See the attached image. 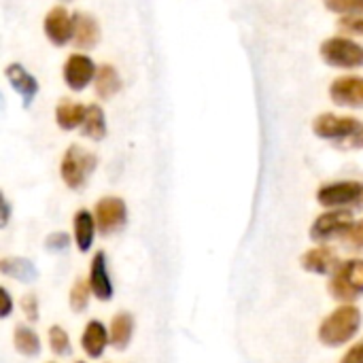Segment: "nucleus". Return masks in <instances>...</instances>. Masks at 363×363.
Wrapping results in <instances>:
<instances>
[{
    "mask_svg": "<svg viewBox=\"0 0 363 363\" xmlns=\"http://www.w3.org/2000/svg\"><path fill=\"white\" fill-rule=\"evenodd\" d=\"M85 113H87L85 104H79V102H72V100H60L57 106H55V123H57L60 130L72 132V130L83 125Z\"/></svg>",
    "mask_w": 363,
    "mask_h": 363,
    "instance_id": "nucleus-18",
    "label": "nucleus"
},
{
    "mask_svg": "<svg viewBox=\"0 0 363 363\" xmlns=\"http://www.w3.org/2000/svg\"><path fill=\"white\" fill-rule=\"evenodd\" d=\"M89 287H91V294L96 300L100 302H111L113 300V281H111V274H108V266H106V253L104 251H98L94 257H91V266H89Z\"/></svg>",
    "mask_w": 363,
    "mask_h": 363,
    "instance_id": "nucleus-13",
    "label": "nucleus"
},
{
    "mask_svg": "<svg viewBox=\"0 0 363 363\" xmlns=\"http://www.w3.org/2000/svg\"><path fill=\"white\" fill-rule=\"evenodd\" d=\"M313 132L317 138L330 140L340 149H363V121L355 117L321 113L313 121Z\"/></svg>",
    "mask_w": 363,
    "mask_h": 363,
    "instance_id": "nucleus-1",
    "label": "nucleus"
},
{
    "mask_svg": "<svg viewBox=\"0 0 363 363\" xmlns=\"http://www.w3.org/2000/svg\"><path fill=\"white\" fill-rule=\"evenodd\" d=\"M77 363H85V362H77Z\"/></svg>",
    "mask_w": 363,
    "mask_h": 363,
    "instance_id": "nucleus-34",
    "label": "nucleus"
},
{
    "mask_svg": "<svg viewBox=\"0 0 363 363\" xmlns=\"http://www.w3.org/2000/svg\"><path fill=\"white\" fill-rule=\"evenodd\" d=\"M323 4L340 17L363 15V0H323Z\"/></svg>",
    "mask_w": 363,
    "mask_h": 363,
    "instance_id": "nucleus-26",
    "label": "nucleus"
},
{
    "mask_svg": "<svg viewBox=\"0 0 363 363\" xmlns=\"http://www.w3.org/2000/svg\"><path fill=\"white\" fill-rule=\"evenodd\" d=\"M96 166H98V157L91 151H85L79 145H70L62 155L60 177L68 189L79 191L85 187V183L94 174Z\"/></svg>",
    "mask_w": 363,
    "mask_h": 363,
    "instance_id": "nucleus-4",
    "label": "nucleus"
},
{
    "mask_svg": "<svg viewBox=\"0 0 363 363\" xmlns=\"http://www.w3.org/2000/svg\"><path fill=\"white\" fill-rule=\"evenodd\" d=\"M300 266L311 274H321L323 277V274H332L340 266V259H338V253H336L334 247L319 245V247L308 249L300 257Z\"/></svg>",
    "mask_w": 363,
    "mask_h": 363,
    "instance_id": "nucleus-12",
    "label": "nucleus"
},
{
    "mask_svg": "<svg viewBox=\"0 0 363 363\" xmlns=\"http://www.w3.org/2000/svg\"><path fill=\"white\" fill-rule=\"evenodd\" d=\"M81 132L89 140H102L106 136V115L100 104H87V113H85Z\"/></svg>",
    "mask_w": 363,
    "mask_h": 363,
    "instance_id": "nucleus-22",
    "label": "nucleus"
},
{
    "mask_svg": "<svg viewBox=\"0 0 363 363\" xmlns=\"http://www.w3.org/2000/svg\"><path fill=\"white\" fill-rule=\"evenodd\" d=\"M342 240H345L351 249H363V219L351 223V228L347 230V234L342 236Z\"/></svg>",
    "mask_w": 363,
    "mask_h": 363,
    "instance_id": "nucleus-29",
    "label": "nucleus"
},
{
    "mask_svg": "<svg viewBox=\"0 0 363 363\" xmlns=\"http://www.w3.org/2000/svg\"><path fill=\"white\" fill-rule=\"evenodd\" d=\"M74 17V36L72 43L77 49H94L100 43V26L89 13H72Z\"/></svg>",
    "mask_w": 363,
    "mask_h": 363,
    "instance_id": "nucleus-16",
    "label": "nucleus"
},
{
    "mask_svg": "<svg viewBox=\"0 0 363 363\" xmlns=\"http://www.w3.org/2000/svg\"><path fill=\"white\" fill-rule=\"evenodd\" d=\"M353 221H355L353 219V211H349V208L325 211V213H321L313 221V225H311V240L319 242V245H325V242H330L334 238H342Z\"/></svg>",
    "mask_w": 363,
    "mask_h": 363,
    "instance_id": "nucleus-7",
    "label": "nucleus"
},
{
    "mask_svg": "<svg viewBox=\"0 0 363 363\" xmlns=\"http://www.w3.org/2000/svg\"><path fill=\"white\" fill-rule=\"evenodd\" d=\"M328 291L336 302L353 304L363 296V259H347L332 274Z\"/></svg>",
    "mask_w": 363,
    "mask_h": 363,
    "instance_id": "nucleus-3",
    "label": "nucleus"
},
{
    "mask_svg": "<svg viewBox=\"0 0 363 363\" xmlns=\"http://www.w3.org/2000/svg\"><path fill=\"white\" fill-rule=\"evenodd\" d=\"M317 202L332 208L363 211V181H334L317 189Z\"/></svg>",
    "mask_w": 363,
    "mask_h": 363,
    "instance_id": "nucleus-5",
    "label": "nucleus"
},
{
    "mask_svg": "<svg viewBox=\"0 0 363 363\" xmlns=\"http://www.w3.org/2000/svg\"><path fill=\"white\" fill-rule=\"evenodd\" d=\"M91 287H89V281L87 279H77L68 291V304L74 313H83L87 306H89V300H91Z\"/></svg>",
    "mask_w": 363,
    "mask_h": 363,
    "instance_id": "nucleus-24",
    "label": "nucleus"
},
{
    "mask_svg": "<svg viewBox=\"0 0 363 363\" xmlns=\"http://www.w3.org/2000/svg\"><path fill=\"white\" fill-rule=\"evenodd\" d=\"M96 74H98V66L87 53H79V51L70 53L62 66L64 83L72 91H83L89 83H94Z\"/></svg>",
    "mask_w": 363,
    "mask_h": 363,
    "instance_id": "nucleus-8",
    "label": "nucleus"
},
{
    "mask_svg": "<svg viewBox=\"0 0 363 363\" xmlns=\"http://www.w3.org/2000/svg\"><path fill=\"white\" fill-rule=\"evenodd\" d=\"M321 60L332 68H359L363 66V45L349 36H332L321 43Z\"/></svg>",
    "mask_w": 363,
    "mask_h": 363,
    "instance_id": "nucleus-6",
    "label": "nucleus"
},
{
    "mask_svg": "<svg viewBox=\"0 0 363 363\" xmlns=\"http://www.w3.org/2000/svg\"><path fill=\"white\" fill-rule=\"evenodd\" d=\"M13 345H15V351L23 357H36L40 353V338L38 334L28 328V325H15L13 330Z\"/></svg>",
    "mask_w": 363,
    "mask_h": 363,
    "instance_id": "nucleus-23",
    "label": "nucleus"
},
{
    "mask_svg": "<svg viewBox=\"0 0 363 363\" xmlns=\"http://www.w3.org/2000/svg\"><path fill=\"white\" fill-rule=\"evenodd\" d=\"M340 363H363V338L359 342H355V345L342 355Z\"/></svg>",
    "mask_w": 363,
    "mask_h": 363,
    "instance_id": "nucleus-31",
    "label": "nucleus"
},
{
    "mask_svg": "<svg viewBox=\"0 0 363 363\" xmlns=\"http://www.w3.org/2000/svg\"><path fill=\"white\" fill-rule=\"evenodd\" d=\"M330 98L336 106L345 108H363V77L345 74L332 81Z\"/></svg>",
    "mask_w": 363,
    "mask_h": 363,
    "instance_id": "nucleus-11",
    "label": "nucleus"
},
{
    "mask_svg": "<svg viewBox=\"0 0 363 363\" xmlns=\"http://www.w3.org/2000/svg\"><path fill=\"white\" fill-rule=\"evenodd\" d=\"M108 336H111V347L117 349V351H125L132 342V336H134V319L130 313H117L113 319H111V325H108Z\"/></svg>",
    "mask_w": 363,
    "mask_h": 363,
    "instance_id": "nucleus-19",
    "label": "nucleus"
},
{
    "mask_svg": "<svg viewBox=\"0 0 363 363\" xmlns=\"http://www.w3.org/2000/svg\"><path fill=\"white\" fill-rule=\"evenodd\" d=\"M96 232H98V225H96L94 213H89L85 208L77 211L72 217V236H74V245L81 253H87L91 249Z\"/></svg>",
    "mask_w": 363,
    "mask_h": 363,
    "instance_id": "nucleus-17",
    "label": "nucleus"
},
{
    "mask_svg": "<svg viewBox=\"0 0 363 363\" xmlns=\"http://www.w3.org/2000/svg\"><path fill=\"white\" fill-rule=\"evenodd\" d=\"M19 308H21V313H23V317L30 321V323H36L38 321V311H40V306H38V298L34 296V294H26V296H21V300H19Z\"/></svg>",
    "mask_w": 363,
    "mask_h": 363,
    "instance_id": "nucleus-27",
    "label": "nucleus"
},
{
    "mask_svg": "<svg viewBox=\"0 0 363 363\" xmlns=\"http://www.w3.org/2000/svg\"><path fill=\"white\" fill-rule=\"evenodd\" d=\"M0 300H2L0 317H2V319H6V317L11 315V311H13V300H11V294H9V289H6V287H2V289H0Z\"/></svg>",
    "mask_w": 363,
    "mask_h": 363,
    "instance_id": "nucleus-32",
    "label": "nucleus"
},
{
    "mask_svg": "<svg viewBox=\"0 0 363 363\" xmlns=\"http://www.w3.org/2000/svg\"><path fill=\"white\" fill-rule=\"evenodd\" d=\"M9 217H11V204H9V200L2 196V217H0V225H2V228L9 223Z\"/></svg>",
    "mask_w": 363,
    "mask_h": 363,
    "instance_id": "nucleus-33",
    "label": "nucleus"
},
{
    "mask_svg": "<svg viewBox=\"0 0 363 363\" xmlns=\"http://www.w3.org/2000/svg\"><path fill=\"white\" fill-rule=\"evenodd\" d=\"M43 30L49 43H53L55 47H64L74 36V17L64 6L57 4L47 11L43 19Z\"/></svg>",
    "mask_w": 363,
    "mask_h": 363,
    "instance_id": "nucleus-10",
    "label": "nucleus"
},
{
    "mask_svg": "<svg viewBox=\"0 0 363 363\" xmlns=\"http://www.w3.org/2000/svg\"><path fill=\"white\" fill-rule=\"evenodd\" d=\"M94 217L98 232L108 236L117 230H121L128 221V206L121 198L117 196H104L96 202L94 206Z\"/></svg>",
    "mask_w": 363,
    "mask_h": 363,
    "instance_id": "nucleus-9",
    "label": "nucleus"
},
{
    "mask_svg": "<svg viewBox=\"0 0 363 363\" xmlns=\"http://www.w3.org/2000/svg\"><path fill=\"white\" fill-rule=\"evenodd\" d=\"M47 340H49L51 353H55L57 357L70 355V338H68V334H66V330L62 325H51L49 332H47Z\"/></svg>",
    "mask_w": 363,
    "mask_h": 363,
    "instance_id": "nucleus-25",
    "label": "nucleus"
},
{
    "mask_svg": "<svg viewBox=\"0 0 363 363\" xmlns=\"http://www.w3.org/2000/svg\"><path fill=\"white\" fill-rule=\"evenodd\" d=\"M338 26L349 32V34H357L363 36V15H351V17H340Z\"/></svg>",
    "mask_w": 363,
    "mask_h": 363,
    "instance_id": "nucleus-30",
    "label": "nucleus"
},
{
    "mask_svg": "<svg viewBox=\"0 0 363 363\" xmlns=\"http://www.w3.org/2000/svg\"><path fill=\"white\" fill-rule=\"evenodd\" d=\"M4 77L11 83V87L21 96L23 106L28 108L34 102V98L38 96V81H36V77L30 74L21 64H9L6 70H4Z\"/></svg>",
    "mask_w": 363,
    "mask_h": 363,
    "instance_id": "nucleus-15",
    "label": "nucleus"
},
{
    "mask_svg": "<svg viewBox=\"0 0 363 363\" xmlns=\"http://www.w3.org/2000/svg\"><path fill=\"white\" fill-rule=\"evenodd\" d=\"M0 272L9 279L19 281V283H32L38 277L36 266L26 257H2L0 259Z\"/></svg>",
    "mask_w": 363,
    "mask_h": 363,
    "instance_id": "nucleus-21",
    "label": "nucleus"
},
{
    "mask_svg": "<svg viewBox=\"0 0 363 363\" xmlns=\"http://www.w3.org/2000/svg\"><path fill=\"white\" fill-rule=\"evenodd\" d=\"M94 89H96V96L100 100H111L115 94H119V89H121V77L115 70V66H111V64L98 66V74L94 79Z\"/></svg>",
    "mask_w": 363,
    "mask_h": 363,
    "instance_id": "nucleus-20",
    "label": "nucleus"
},
{
    "mask_svg": "<svg viewBox=\"0 0 363 363\" xmlns=\"http://www.w3.org/2000/svg\"><path fill=\"white\" fill-rule=\"evenodd\" d=\"M362 328V311L353 304H340L319 325V342L328 349L349 345Z\"/></svg>",
    "mask_w": 363,
    "mask_h": 363,
    "instance_id": "nucleus-2",
    "label": "nucleus"
},
{
    "mask_svg": "<svg viewBox=\"0 0 363 363\" xmlns=\"http://www.w3.org/2000/svg\"><path fill=\"white\" fill-rule=\"evenodd\" d=\"M111 345V336H108V328L98 321V319H91L83 334H81V349L83 353L89 357V359H100L106 351V347Z\"/></svg>",
    "mask_w": 363,
    "mask_h": 363,
    "instance_id": "nucleus-14",
    "label": "nucleus"
},
{
    "mask_svg": "<svg viewBox=\"0 0 363 363\" xmlns=\"http://www.w3.org/2000/svg\"><path fill=\"white\" fill-rule=\"evenodd\" d=\"M68 245H70V236L66 232H51L45 238V249L51 253H62L68 249Z\"/></svg>",
    "mask_w": 363,
    "mask_h": 363,
    "instance_id": "nucleus-28",
    "label": "nucleus"
}]
</instances>
